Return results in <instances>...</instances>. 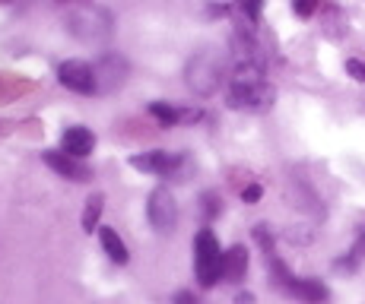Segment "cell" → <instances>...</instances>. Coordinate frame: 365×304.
Instances as JSON below:
<instances>
[{"instance_id": "cell-5", "label": "cell", "mask_w": 365, "mask_h": 304, "mask_svg": "<svg viewBox=\"0 0 365 304\" xmlns=\"http://www.w3.org/2000/svg\"><path fill=\"white\" fill-rule=\"evenodd\" d=\"M277 98L270 83H255V86H229L226 102L235 111H267Z\"/></svg>"}, {"instance_id": "cell-3", "label": "cell", "mask_w": 365, "mask_h": 304, "mask_svg": "<svg viewBox=\"0 0 365 304\" xmlns=\"http://www.w3.org/2000/svg\"><path fill=\"white\" fill-rule=\"evenodd\" d=\"M185 83L191 86V92H197V95H203V98L213 95L222 83V58L213 54V51L194 54L185 67Z\"/></svg>"}, {"instance_id": "cell-7", "label": "cell", "mask_w": 365, "mask_h": 304, "mask_svg": "<svg viewBox=\"0 0 365 304\" xmlns=\"http://www.w3.org/2000/svg\"><path fill=\"white\" fill-rule=\"evenodd\" d=\"M181 165H185V155H181V152L153 150V152H143V155H130V168H137V172H146V174H159V178H168V174H175Z\"/></svg>"}, {"instance_id": "cell-4", "label": "cell", "mask_w": 365, "mask_h": 304, "mask_svg": "<svg viewBox=\"0 0 365 304\" xmlns=\"http://www.w3.org/2000/svg\"><path fill=\"white\" fill-rule=\"evenodd\" d=\"M146 219L159 235H172L175 225H178V203H175L172 190L168 187H156L146 196Z\"/></svg>"}, {"instance_id": "cell-18", "label": "cell", "mask_w": 365, "mask_h": 304, "mask_svg": "<svg viewBox=\"0 0 365 304\" xmlns=\"http://www.w3.org/2000/svg\"><path fill=\"white\" fill-rule=\"evenodd\" d=\"M261 196H264V187H261V184H248V187L242 190V200H245V203H257Z\"/></svg>"}, {"instance_id": "cell-11", "label": "cell", "mask_w": 365, "mask_h": 304, "mask_svg": "<svg viewBox=\"0 0 365 304\" xmlns=\"http://www.w3.org/2000/svg\"><path fill=\"white\" fill-rule=\"evenodd\" d=\"M289 295H296V298L308 301V304H324L331 298V292H327V285L321 279H312V276H305V279H296L289 285Z\"/></svg>"}, {"instance_id": "cell-24", "label": "cell", "mask_w": 365, "mask_h": 304, "mask_svg": "<svg viewBox=\"0 0 365 304\" xmlns=\"http://www.w3.org/2000/svg\"><path fill=\"white\" fill-rule=\"evenodd\" d=\"M229 10H232V6H210V13H213V16H226Z\"/></svg>"}, {"instance_id": "cell-10", "label": "cell", "mask_w": 365, "mask_h": 304, "mask_svg": "<svg viewBox=\"0 0 365 304\" xmlns=\"http://www.w3.org/2000/svg\"><path fill=\"white\" fill-rule=\"evenodd\" d=\"M93 150H96V133L86 130V127H67V130L61 133V152L83 162Z\"/></svg>"}, {"instance_id": "cell-17", "label": "cell", "mask_w": 365, "mask_h": 304, "mask_svg": "<svg viewBox=\"0 0 365 304\" xmlns=\"http://www.w3.org/2000/svg\"><path fill=\"white\" fill-rule=\"evenodd\" d=\"M346 73L353 76V80L365 83V61H359V58H349V61H346Z\"/></svg>"}, {"instance_id": "cell-19", "label": "cell", "mask_w": 365, "mask_h": 304, "mask_svg": "<svg viewBox=\"0 0 365 304\" xmlns=\"http://www.w3.org/2000/svg\"><path fill=\"white\" fill-rule=\"evenodd\" d=\"M172 304H200V298L194 292H187V288H181V292H175Z\"/></svg>"}, {"instance_id": "cell-9", "label": "cell", "mask_w": 365, "mask_h": 304, "mask_svg": "<svg viewBox=\"0 0 365 304\" xmlns=\"http://www.w3.org/2000/svg\"><path fill=\"white\" fill-rule=\"evenodd\" d=\"M41 159H45V165L51 168V172H58L61 178H67V181H80V184H83V181L93 178V172H89L86 162L73 159V155H67V152H61V150L41 152Z\"/></svg>"}, {"instance_id": "cell-13", "label": "cell", "mask_w": 365, "mask_h": 304, "mask_svg": "<svg viewBox=\"0 0 365 304\" xmlns=\"http://www.w3.org/2000/svg\"><path fill=\"white\" fill-rule=\"evenodd\" d=\"M99 241H102V251L108 253V260H111V263L124 266V263H128V260H130L128 244L121 241V235H118L115 229H99Z\"/></svg>"}, {"instance_id": "cell-14", "label": "cell", "mask_w": 365, "mask_h": 304, "mask_svg": "<svg viewBox=\"0 0 365 304\" xmlns=\"http://www.w3.org/2000/svg\"><path fill=\"white\" fill-rule=\"evenodd\" d=\"M102 209H105V194H93L86 200V209H83V231H89V235H93V231L99 229Z\"/></svg>"}, {"instance_id": "cell-21", "label": "cell", "mask_w": 365, "mask_h": 304, "mask_svg": "<svg viewBox=\"0 0 365 304\" xmlns=\"http://www.w3.org/2000/svg\"><path fill=\"white\" fill-rule=\"evenodd\" d=\"M242 13H248L251 19H257V16H261V4H245V6H242Z\"/></svg>"}, {"instance_id": "cell-16", "label": "cell", "mask_w": 365, "mask_h": 304, "mask_svg": "<svg viewBox=\"0 0 365 304\" xmlns=\"http://www.w3.org/2000/svg\"><path fill=\"white\" fill-rule=\"evenodd\" d=\"M200 209H203V219H207V222L210 219H216L222 213V196L216 194V190H203L200 194Z\"/></svg>"}, {"instance_id": "cell-8", "label": "cell", "mask_w": 365, "mask_h": 304, "mask_svg": "<svg viewBox=\"0 0 365 304\" xmlns=\"http://www.w3.org/2000/svg\"><path fill=\"white\" fill-rule=\"evenodd\" d=\"M58 80L70 92L96 95V73H93V63H86V61H64L58 67Z\"/></svg>"}, {"instance_id": "cell-2", "label": "cell", "mask_w": 365, "mask_h": 304, "mask_svg": "<svg viewBox=\"0 0 365 304\" xmlns=\"http://www.w3.org/2000/svg\"><path fill=\"white\" fill-rule=\"evenodd\" d=\"M222 257L226 251L220 247L216 235L210 229H200L194 238V273H197L200 288H213L222 279Z\"/></svg>"}, {"instance_id": "cell-12", "label": "cell", "mask_w": 365, "mask_h": 304, "mask_svg": "<svg viewBox=\"0 0 365 304\" xmlns=\"http://www.w3.org/2000/svg\"><path fill=\"white\" fill-rule=\"evenodd\" d=\"M248 273V251L242 244L229 247L226 257H222V279L226 282H242Z\"/></svg>"}, {"instance_id": "cell-22", "label": "cell", "mask_w": 365, "mask_h": 304, "mask_svg": "<svg viewBox=\"0 0 365 304\" xmlns=\"http://www.w3.org/2000/svg\"><path fill=\"white\" fill-rule=\"evenodd\" d=\"M349 253H353V257H356V260H359V257H365V235H362V238H359V241H356V244H353V251H349Z\"/></svg>"}, {"instance_id": "cell-6", "label": "cell", "mask_w": 365, "mask_h": 304, "mask_svg": "<svg viewBox=\"0 0 365 304\" xmlns=\"http://www.w3.org/2000/svg\"><path fill=\"white\" fill-rule=\"evenodd\" d=\"M93 73H96V92H99V95H108V92L121 89L124 83H128L130 67L121 54H105V58H99L93 63Z\"/></svg>"}, {"instance_id": "cell-23", "label": "cell", "mask_w": 365, "mask_h": 304, "mask_svg": "<svg viewBox=\"0 0 365 304\" xmlns=\"http://www.w3.org/2000/svg\"><path fill=\"white\" fill-rule=\"evenodd\" d=\"M235 304H255V295H251V292H242V295L235 298Z\"/></svg>"}, {"instance_id": "cell-20", "label": "cell", "mask_w": 365, "mask_h": 304, "mask_svg": "<svg viewBox=\"0 0 365 304\" xmlns=\"http://www.w3.org/2000/svg\"><path fill=\"white\" fill-rule=\"evenodd\" d=\"M314 6H318V4H312V0H302V4H292V10H296L299 16H312Z\"/></svg>"}, {"instance_id": "cell-1", "label": "cell", "mask_w": 365, "mask_h": 304, "mask_svg": "<svg viewBox=\"0 0 365 304\" xmlns=\"http://www.w3.org/2000/svg\"><path fill=\"white\" fill-rule=\"evenodd\" d=\"M64 26L67 32L73 35L76 41H83V45H108L111 35H115V16H111L105 6L99 4H73L67 6L64 13Z\"/></svg>"}, {"instance_id": "cell-15", "label": "cell", "mask_w": 365, "mask_h": 304, "mask_svg": "<svg viewBox=\"0 0 365 304\" xmlns=\"http://www.w3.org/2000/svg\"><path fill=\"white\" fill-rule=\"evenodd\" d=\"M150 115L156 117L163 127H175V124H181V108H175V105H168V102H153L150 105Z\"/></svg>"}]
</instances>
